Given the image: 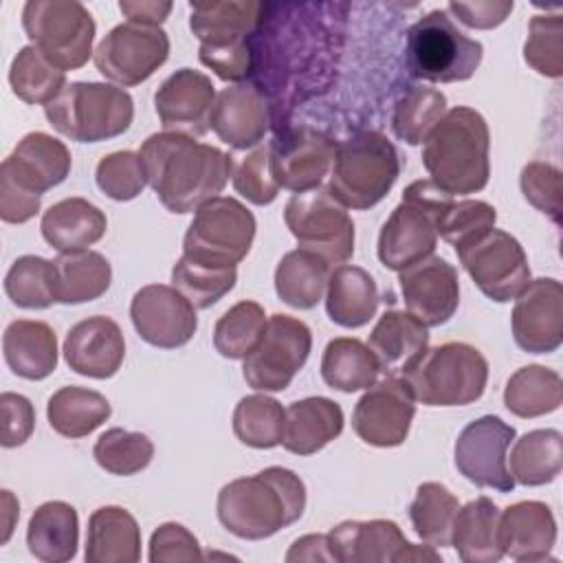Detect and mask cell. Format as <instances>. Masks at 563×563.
I'll use <instances>...</instances> for the list:
<instances>
[{
    "label": "cell",
    "instance_id": "42",
    "mask_svg": "<svg viewBox=\"0 0 563 563\" xmlns=\"http://www.w3.org/2000/svg\"><path fill=\"white\" fill-rule=\"evenodd\" d=\"M563 402L561 376L543 365L519 367L506 383L504 405L517 418H539L552 413Z\"/></svg>",
    "mask_w": 563,
    "mask_h": 563
},
{
    "label": "cell",
    "instance_id": "43",
    "mask_svg": "<svg viewBox=\"0 0 563 563\" xmlns=\"http://www.w3.org/2000/svg\"><path fill=\"white\" fill-rule=\"evenodd\" d=\"M457 510L460 501L444 484L424 482L409 506V519L422 541L433 548H449Z\"/></svg>",
    "mask_w": 563,
    "mask_h": 563
},
{
    "label": "cell",
    "instance_id": "3",
    "mask_svg": "<svg viewBox=\"0 0 563 563\" xmlns=\"http://www.w3.org/2000/svg\"><path fill=\"white\" fill-rule=\"evenodd\" d=\"M306 510L303 479L284 466H268L251 477H238L218 493L220 523L238 539H268L295 523Z\"/></svg>",
    "mask_w": 563,
    "mask_h": 563
},
{
    "label": "cell",
    "instance_id": "46",
    "mask_svg": "<svg viewBox=\"0 0 563 563\" xmlns=\"http://www.w3.org/2000/svg\"><path fill=\"white\" fill-rule=\"evenodd\" d=\"M266 312L257 301L233 303L213 325V347L224 358H244L260 343L266 330Z\"/></svg>",
    "mask_w": 563,
    "mask_h": 563
},
{
    "label": "cell",
    "instance_id": "8",
    "mask_svg": "<svg viewBox=\"0 0 563 563\" xmlns=\"http://www.w3.org/2000/svg\"><path fill=\"white\" fill-rule=\"evenodd\" d=\"M484 46L464 35L444 9H433L407 31V68L431 84L466 81L475 75Z\"/></svg>",
    "mask_w": 563,
    "mask_h": 563
},
{
    "label": "cell",
    "instance_id": "31",
    "mask_svg": "<svg viewBox=\"0 0 563 563\" xmlns=\"http://www.w3.org/2000/svg\"><path fill=\"white\" fill-rule=\"evenodd\" d=\"M108 229L106 213L86 198H64L51 205L40 220L42 238L57 253L84 251L99 242Z\"/></svg>",
    "mask_w": 563,
    "mask_h": 563
},
{
    "label": "cell",
    "instance_id": "35",
    "mask_svg": "<svg viewBox=\"0 0 563 563\" xmlns=\"http://www.w3.org/2000/svg\"><path fill=\"white\" fill-rule=\"evenodd\" d=\"M378 301V286L365 268L343 264L330 273L325 312L332 323L352 330L361 328L374 319Z\"/></svg>",
    "mask_w": 563,
    "mask_h": 563
},
{
    "label": "cell",
    "instance_id": "59",
    "mask_svg": "<svg viewBox=\"0 0 563 563\" xmlns=\"http://www.w3.org/2000/svg\"><path fill=\"white\" fill-rule=\"evenodd\" d=\"M42 207V194H35L20 183H15L9 174L0 172V218L9 224H24Z\"/></svg>",
    "mask_w": 563,
    "mask_h": 563
},
{
    "label": "cell",
    "instance_id": "10",
    "mask_svg": "<svg viewBox=\"0 0 563 563\" xmlns=\"http://www.w3.org/2000/svg\"><path fill=\"white\" fill-rule=\"evenodd\" d=\"M22 29L55 68H81L92 51L95 20L77 0H29L22 7Z\"/></svg>",
    "mask_w": 563,
    "mask_h": 563
},
{
    "label": "cell",
    "instance_id": "30",
    "mask_svg": "<svg viewBox=\"0 0 563 563\" xmlns=\"http://www.w3.org/2000/svg\"><path fill=\"white\" fill-rule=\"evenodd\" d=\"M343 409L325 396H308L284 409L282 446L295 455H312L343 431Z\"/></svg>",
    "mask_w": 563,
    "mask_h": 563
},
{
    "label": "cell",
    "instance_id": "12",
    "mask_svg": "<svg viewBox=\"0 0 563 563\" xmlns=\"http://www.w3.org/2000/svg\"><path fill=\"white\" fill-rule=\"evenodd\" d=\"M284 222L299 249L328 264H341L354 253V222L328 187L292 194L284 207Z\"/></svg>",
    "mask_w": 563,
    "mask_h": 563
},
{
    "label": "cell",
    "instance_id": "14",
    "mask_svg": "<svg viewBox=\"0 0 563 563\" xmlns=\"http://www.w3.org/2000/svg\"><path fill=\"white\" fill-rule=\"evenodd\" d=\"M97 70L119 88L150 79L169 57V37L161 26L117 24L95 48Z\"/></svg>",
    "mask_w": 563,
    "mask_h": 563
},
{
    "label": "cell",
    "instance_id": "61",
    "mask_svg": "<svg viewBox=\"0 0 563 563\" xmlns=\"http://www.w3.org/2000/svg\"><path fill=\"white\" fill-rule=\"evenodd\" d=\"M174 9L167 0H121L119 11L128 18L132 24L141 26H161L169 11Z\"/></svg>",
    "mask_w": 563,
    "mask_h": 563
},
{
    "label": "cell",
    "instance_id": "5",
    "mask_svg": "<svg viewBox=\"0 0 563 563\" xmlns=\"http://www.w3.org/2000/svg\"><path fill=\"white\" fill-rule=\"evenodd\" d=\"M398 176L394 143L378 130H365L336 145L328 189L343 207L363 211L378 205Z\"/></svg>",
    "mask_w": 563,
    "mask_h": 563
},
{
    "label": "cell",
    "instance_id": "51",
    "mask_svg": "<svg viewBox=\"0 0 563 563\" xmlns=\"http://www.w3.org/2000/svg\"><path fill=\"white\" fill-rule=\"evenodd\" d=\"M497 222V211L484 200H455L449 198L435 216L438 235L451 246L462 249L490 231Z\"/></svg>",
    "mask_w": 563,
    "mask_h": 563
},
{
    "label": "cell",
    "instance_id": "21",
    "mask_svg": "<svg viewBox=\"0 0 563 563\" xmlns=\"http://www.w3.org/2000/svg\"><path fill=\"white\" fill-rule=\"evenodd\" d=\"M336 145L330 134L308 125L273 136V174L279 187L295 194L317 189L332 169Z\"/></svg>",
    "mask_w": 563,
    "mask_h": 563
},
{
    "label": "cell",
    "instance_id": "60",
    "mask_svg": "<svg viewBox=\"0 0 563 563\" xmlns=\"http://www.w3.org/2000/svg\"><path fill=\"white\" fill-rule=\"evenodd\" d=\"M512 9V0H475L449 2L444 11L457 18V22H462L468 29H495L510 15Z\"/></svg>",
    "mask_w": 563,
    "mask_h": 563
},
{
    "label": "cell",
    "instance_id": "33",
    "mask_svg": "<svg viewBox=\"0 0 563 563\" xmlns=\"http://www.w3.org/2000/svg\"><path fill=\"white\" fill-rule=\"evenodd\" d=\"M26 545L42 563H66L75 559L79 545L77 510L59 499L37 506L26 526Z\"/></svg>",
    "mask_w": 563,
    "mask_h": 563
},
{
    "label": "cell",
    "instance_id": "37",
    "mask_svg": "<svg viewBox=\"0 0 563 563\" xmlns=\"http://www.w3.org/2000/svg\"><path fill=\"white\" fill-rule=\"evenodd\" d=\"M110 262L97 251L59 253L53 260V292L57 303H86L108 292Z\"/></svg>",
    "mask_w": 563,
    "mask_h": 563
},
{
    "label": "cell",
    "instance_id": "58",
    "mask_svg": "<svg viewBox=\"0 0 563 563\" xmlns=\"http://www.w3.org/2000/svg\"><path fill=\"white\" fill-rule=\"evenodd\" d=\"M0 413H2V433L0 444L4 449H13L24 444L35 429V411L26 396L2 391L0 396Z\"/></svg>",
    "mask_w": 563,
    "mask_h": 563
},
{
    "label": "cell",
    "instance_id": "29",
    "mask_svg": "<svg viewBox=\"0 0 563 563\" xmlns=\"http://www.w3.org/2000/svg\"><path fill=\"white\" fill-rule=\"evenodd\" d=\"M266 4L257 0L189 2V29L207 46L251 40L260 29Z\"/></svg>",
    "mask_w": 563,
    "mask_h": 563
},
{
    "label": "cell",
    "instance_id": "47",
    "mask_svg": "<svg viewBox=\"0 0 563 563\" xmlns=\"http://www.w3.org/2000/svg\"><path fill=\"white\" fill-rule=\"evenodd\" d=\"M233 433L251 449H273L282 444L284 409L266 394H251L233 409Z\"/></svg>",
    "mask_w": 563,
    "mask_h": 563
},
{
    "label": "cell",
    "instance_id": "17",
    "mask_svg": "<svg viewBox=\"0 0 563 563\" xmlns=\"http://www.w3.org/2000/svg\"><path fill=\"white\" fill-rule=\"evenodd\" d=\"M332 559L339 563H409L442 561L433 545L409 543L396 521H341L328 532Z\"/></svg>",
    "mask_w": 563,
    "mask_h": 563
},
{
    "label": "cell",
    "instance_id": "1",
    "mask_svg": "<svg viewBox=\"0 0 563 563\" xmlns=\"http://www.w3.org/2000/svg\"><path fill=\"white\" fill-rule=\"evenodd\" d=\"M347 4L284 2L266 4L251 37L253 86L266 97L277 134L292 110L323 95L339 68Z\"/></svg>",
    "mask_w": 563,
    "mask_h": 563
},
{
    "label": "cell",
    "instance_id": "40",
    "mask_svg": "<svg viewBox=\"0 0 563 563\" xmlns=\"http://www.w3.org/2000/svg\"><path fill=\"white\" fill-rule=\"evenodd\" d=\"M330 264L319 255L295 249L286 253L275 268V292L277 297L297 310L314 308L328 286Z\"/></svg>",
    "mask_w": 563,
    "mask_h": 563
},
{
    "label": "cell",
    "instance_id": "57",
    "mask_svg": "<svg viewBox=\"0 0 563 563\" xmlns=\"http://www.w3.org/2000/svg\"><path fill=\"white\" fill-rule=\"evenodd\" d=\"M198 59L211 68L220 79L242 84L246 77L253 75V48L251 40L233 42L224 46H207L200 44Z\"/></svg>",
    "mask_w": 563,
    "mask_h": 563
},
{
    "label": "cell",
    "instance_id": "26",
    "mask_svg": "<svg viewBox=\"0 0 563 563\" xmlns=\"http://www.w3.org/2000/svg\"><path fill=\"white\" fill-rule=\"evenodd\" d=\"M499 545L519 563L554 561L556 519L543 501H517L499 512Z\"/></svg>",
    "mask_w": 563,
    "mask_h": 563
},
{
    "label": "cell",
    "instance_id": "20",
    "mask_svg": "<svg viewBox=\"0 0 563 563\" xmlns=\"http://www.w3.org/2000/svg\"><path fill=\"white\" fill-rule=\"evenodd\" d=\"M515 343L530 354H550L563 343V286L554 277L530 279L510 314Z\"/></svg>",
    "mask_w": 563,
    "mask_h": 563
},
{
    "label": "cell",
    "instance_id": "28",
    "mask_svg": "<svg viewBox=\"0 0 563 563\" xmlns=\"http://www.w3.org/2000/svg\"><path fill=\"white\" fill-rule=\"evenodd\" d=\"M367 347L387 376H402L429 347V328L411 312L387 310L367 336Z\"/></svg>",
    "mask_w": 563,
    "mask_h": 563
},
{
    "label": "cell",
    "instance_id": "9",
    "mask_svg": "<svg viewBox=\"0 0 563 563\" xmlns=\"http://www.w3.org/2000/svg\"><path fill=\"white\" fill-rule=\"evenodd\" d=\"M449 198L453 196L442 191L433 180H413L378 233L376 253L380 264L402 271L431 255L438 244L435 216Z\"/></svg>",
    "mask_w": 563,
    "mask_h": 563
},
{
    "label": "cell",
    "instance_id": "49",
    "mask_svg": "<svg viewBox=\"0 0 563 563\" xmlns=\"http://www.w3.org/2000/svg\"><path fill=\"white\" fill-rule=\"evenodd\" d=\"M238 282V268H213L180 255L172 268V286L187 297L196 310L218 303Z\"/></svg>",
    "mask_w": 563,
    "mask_h": 563
},
{
    "label": "cell",
    "instance_id": "45",
    "mask_svg": "<svg viewBox=\"0 0 563 563\" xmlns=\"http://www.w3.org/2000/svg\"><path fill=\"white\" fill-rule=\"evenodd\" d=\"M444 112V92L427 86H413L396 101L391 114V130L400 141L409 145H420L440 123Z\"/></svg>",
    "mask_w": 563,
    "mask_h": 563
},
{
    "label": "cell",
    "instance_id": "41",
    "mask_svg": "<svg viewBox=\"0 0 563 563\" xmlns=\"http://www.w3.org/2000/svg\"><path fill=\"white\" fill-rule=\"evenodd\" d=\"M380 374L378 361L367 347V343L354 336L332 339L321 356V378L328 387L352 394L367 389L376 383Z\"/></svg>",
    "mask_w": 563,
    "mask_h": 563
},
{
    "label": "cell",
    "instance_id": "38",
    "mask_svg": "<svg viewBox=\"0 0 563 563\" xmlns=\"http://www.w3.org/2000/svg\"><path fill=\"white\" fill-rule=\"evenodd\" d=\"M112 413L108 398L95 389L66 385L46 402V418L55 433L64 438H84L101 427Z\"/></svg>",
    "mask_w": 563,
    "mask_h": 563
},
{
    "label": "cell",
    "instance_id": "32",
    "mask_svg": "<svg viewBox=\"0 0 563 563\" xmlns=\"http://www.w3.org/2000/svg\"><path fill=\"white\" fill-rule=\"evenodd\" d=\"M2 354L15 376L42 380L57 367V336L44 321L18 319L2 334Z\"/></svg>",
    "mask_w": 563,
    "mask_h": 563
},
{
    "label": "cell",
    "instance_id": "13",
    "mask_svg": "<svg viewBox=\"0 0 563 563\" xmlns=\"http://www.w3.org/2000/svg\"><path fill=\"white\" fill-rule=\"evenodd\" d=\"M312 350L310 328L290 314H271L255 350L242 361V376L255 391H284Z\"/></svg>",
    "mask_w": 563,
    "mask_h": 563
},
{
    "label": "cell",
    "instance_id": "44",
    "mask_svg": "<svg viewBox=\"0 0 563 563\" xmlns=\"http://www.w3.org/2000/svg\"><path fill=\"white\" fill-rule=\"evenodd\" d=\"M13 95L24 103H51L66 88V73L55 68L35 46H22L9 66Z\"/></svg>",
    "mask_w": 563,
    "mask_h": 563
},
{
    "label": "cell",
    "instance_id": "55",
    "mask_svg": "<svg viewBox=\"0 0 563 563\" xmlns=\"http://www.w3.org/2000/svg\"><path fill=\"white\" fill-rule=\"evenodd\" d=\"M519 187L523 198L554 224L561 222L563 211V176L561 169L545 163L532 161L523 165L519 174Z\"/></svg>",
    "mask_w": 563,
    "mask_h": 563
},
{
    "label": "cell",
    "instance_id": "25",
    "mask_svg": "<svg viewBox=\"0 0 563 563\" xmlns=\"http://www.w3.org/2000/svg\"><path fill=\"white\" fill-rule=\"evenodd\" d=\"M62 352L73 372L101 380L119 372L125 358V339L114 319L97 314L68 330Z\"/></svg>",
    "mask_w": 563,
    "mask_h": 563
},
{
    "label": "cell",
    "instance_id": "2",
    "mask_svg": "<svg viewBox=\"0 0 563 563\" xmlns=\"http://www.w3.org/2000/svg\"><path fill=\"white\" fill-rule=\"evenodd\" d=\"M147 185L172 213H191L216 198L233 174V156L178 132H156L139 150Z\"/></svg>",
    "mask_w": 563,
    "mask_h": 563
},
{
    "label": "cell",
    "instance_id": "16",
    "mask_svg": "<svg viewBox=\"0 0 563 563\" xmlns=\"http://www.w3.org/2000/svg\"><path fill=\"white\" fill-rule=\"evenodd\" d=\"M515 435V427L504 422L499 416L488 413L468 422L455 440V468L479 488L510 493L515 488V479L508 471L506 451Z\"/></svg>",
    "mask_w": 563,
    "mask_h": 563
},
{
    "label": "cell",
    "instance_id": "4",
    "mask_svg": "<svg viewBox=\"0 0 563 563\" xmlns=\"http://www.w3.org/2000/svg\"><path fill=\"white\" fill-rule=\"evenodd\" d=\"M490 132L475 108L455 106L444 112L422 147V165L442 191L451 196L477 194L490 176Z\"/></svg>",
    "mask_w": 563,
    "mask_h": 563
},
{
    "label": "cell",
    "instance_id": "24",
    "mask_svg": "<svg viewBox=\"0 0 563 563\" xmlns=\"http://www.w3.org/2000/svg\"><path fill=\"white\" fill-rule=\"evenodd\" d=\"M273 125L266 97L253 84H233L216 95L209 128L235 150L255 147Z\"/></svg>",
    "mask_w": 563,
    "mask_h": 563
},
{
    "label": "cell",
    "instance_id": "23",
    "mask_svg": "<svg viewBox=\"0 0 563 563\" xmlns=\"http://www.w3.org/2000/svg\"><path fill=\"white\" fill-rule=\"evenodd\" d=\"M216 101L211 79L194 68H178L154 92V108L165 132H178L191 139L209 130V117Z\"/></svg>",
    "mask_w": 563,
    "mask_h": 563
},
{
    "label": "cell",
    "instance_id": "36",
    "mask_svg": "<svg viewBox=\"0 0 563 563\" xmlns=\"http://www.w3.org/2000/svg\"><path fill=\"white\" fill-rule=\"evenodd\" d=\"M499 512L497 504L484 495L460 506L451 530V545L464 563H497L504 556L497 534Z\"/></svg>",
    "mask_w": 563,
    "mask_h": 563
},
{
    "label": "cell",
    "instance_id": "27",
    "mask_svg": "<svg viewBox=\"0 0 563 563\" xmlns=\"http://www.w3.org/2000/svg\"><path fill=\"white\" fill-rule=\"evenodd\" d=\"M70 165V152L59 139L46 132H29L2 161L0 172L9 174L22 187L44 194L66 180Z\"/></svg>",
    "mask_w": 563,
    "mask_h": 563
},
{
    "label": "cell",
    "instance_id": "18",
    "mask_svg": "<svg viewBox=\"0 0 563 563\" xmlns=\"http://www.w3.org/2000/svg\"><path fill=\"white\" fill-rule=\"evenodd\" d=\"M416 400L402 376H385L376 380L358 398L352 411L354 433L372 446L389 449L407 440Z\"/></svg>",
    "mask_w": 563,
    "mask_h": 563
},
{
    "label": "cell",
    "instance_id": "19",
    "mask_svg": "<svg viewBox=\"0 0 563 563\" xmlns=\"http://www.w3.org/2000/svg\"><path fill=\"white\" fill-rule=\"evenodd\" d=\"M130 319L136 334L161 350L183 347L198 330L196 308L183 292L167 284L139 288L130 303Z\"/></svg>",
    "mask_w": 563,
    "mask_h": 563
},
{
    "label": "cell",
    "instance_id": "34",
    "mask_svg": "<svg viewBox=\"0 0 563 563\" xmlns=\"http://www.w3.org/2000/svg\"><path fill=\"white\" fill-rule=\"evenodd\" d=\"M141 559V528L121 506H101L88 519V563H136Z\"/></svg>",
    "mask_w": 563,
    "mask_h": 563
},
{
    "label": "cell",
    "instance_id": "11",
    "mask_svg": "<svg viewBox=\"0 0 563 563\" xmlns=\"http://www.w3.org/2000/svg\"><path fill=\"white\" fill-rule=\"evenodd\" d=\"M255 216L231 196H216L196 209L183 238V255L213 268H235L251 251Z\"/></svg>",
    "mask_w": 563,
    "mask_h": 563
},
{
    "label": "cell",
    "instance_id": "39",
    "mask_svg": "<svg viewBox=\"0 0 563 563\" xmlns=\"http://www.w3.org/2000/svg\"><path fill=\"white\" fill-rule=\"evenodd\" d=\"M510 475L521 486H543L559 477L563 468V435L556 429H534L515 440Z\"/></svg>",
    "mask_w": 563,
    "mask_h": 563
},
{
    "label": "cell",
    "instance_id": "15",
    "mask_svg": "<svg viewBox=\"0 0 563 563\" xmlns=\"http://www.w3.org/2000/svg\"><path fill=\"white\" fill-rule=\"evenodd\" d=\"M455 253L475 286L497 303L515 299L530 282V266L523 246L501 229L493 227Z\"/></svg>",
    "mask_w": 563,
    "mask_h": 563
},
{
    "label": "cell",
    "instance_id": "62",
    "mask_svg": "<svg viewBox=\"0 0 563 563\" xmlns=\"http://www.w3.org/2000/svg\"><path fill=\"white\" fill-rule=\"evenodd\" d=\"M286 561H334L328 545V534H306L297 539L286 552Z\"/></svg>",
    "mask_w": 563,
    "mask_h": 563
},
{
    "label": "cell",
    "instance_id": "63",
    "mask_svg": "<svg viewBox=\"0 0 563 563\" xmlns=\"http://www.w3.org/2000/svg\"><path fill=\"white\" fill-rule=\"evenodd\" d=\"M18 517H20L18 499L11 495V490H2V543L9 541Z\"/></svg>",
    "mask_w": 563,
    "mask_h": 563
},
{
    "label": "cell",
    "instance_id": "50",
    "mask_svg": "<svg viewBox=\"0 0 563 563\" xmlns=\"http://www.w3.org/2000/svg\"><path fill=\"white\" fill-rule=\"evenodd\" d=\"M4 292L18 308H48L51 303H55L53 262L40 255L18 257L4 275Z\"/></svg>",
    "mask_w": 563,
    "mask_h": 563
},
{
    "label": "cell",
    "instance_id": "53",
    "mask_svg": "<svg viewBox=\"0 0 563 563\" xmlns=\"http://www.w3.org/2000/svg\"><path fill=\"white\" fill-rule=\"evenodd\" d=\"M233 189L251 205H271L279 194V183L273 174V139L255 145L246 152L238 165H233Z\"/></svg>",
    "mask_w": 563,
    "mask_h": 563
},
{
    "label": "cell",
    "instance_id": "52",
    "mask_svg": "<svg viewBox=\"0 0 563 563\" xmlns=\"http://www.w3.org/2000/svg\"><path fill=\"white\" fill-rule=\"evenodd\" d=\"M526 64L543 77L559 79L563 75V15H532L528 37L523 42Z\"/></svg>",
    "mask_w": 563,
    "mask_h": 563
},
{
    "label": "cell",
    "instance_id": "48",
    "mask_svg": "<svg viewBox=\"0 0 563 563\" xmlns=\"http://www.w3.org/2000/svg\"><path fill=\"white\" fill-rule=\"evenodd\" d=\"M92 457L103 471L128 477L150 466L154 457V442L141 431L112 427L97 438Z\"/></svg>",
    "mask_w": 563,
    "mask_h": 563
},
{
    "label": "cell",
    "instance_id": "6",
    "mask_svg": "<svg viewBox=\"0 0 563 563\" xmlns=\"http://www.w3.org/2000/svg\"><path fill=\"white\" fill-rule=\"evenodd\" d=\"M413 400L427 407H464L482 398L488 380L484 354L462 341L427 347L402 374Z\"/></svg>",
    "mask_w": 563,
    "mask_h": 563
},
{
    "label": "cell",
    "instance_id": "7",
    "mask_svg": "<svg viewBox=\"0 0 563 563\" xmlns=\"http://www.w3.org/2000/svg\"><path fill=\"white\" fill-rule=\"evenodd\" d=\"M48 123L77 143H99L123 134L134 119L132 97L112 84L73 81L44 106Z\"/></svg>",
    "mask_w": 563,
    "mask_h": 563
},
{
    "label": "cell",
    "instance_id": "56",
    "mask_svg": "<svg viewBox=\"0 0 563 563\" xmlns=\"http://www.w3.org/2000/svg\"><path fill=\"white\" fill-rule=\"evenodd\" d=\"M150 561L152 563H194L202 561V550L194 532L183 523H161L150 537Z\"/></svg>",
    "mask_w": 563,
    "mask_h": 563
},
{
    "label": "cell",
    "instance_id": "54",
    "mask_svg": "<svg viewBox=\"0 0 563 563\" xmlns=\"http://www.w3.org/2000/svg\"><path fill=\"white\" fill-rule=\"evenodd\" d=\"M95 180H97V187L108 198L119 202L136 198L147 185V176L139 158V152H130V150L106 154L97 163Z\"/></svg>",
    "mask_w": 563,
    "mask_h": 563
},
{
    "label": "cell",
    "instance_id": "22",
    "mask_svg": "<svg viewBox=\"0 0 563 563\" xmlns=\"http://www.w3.org/2000/svg\"><path fill=\"white\" fill-rule=\"evenodd\" d=\"M398 284L407 312L427 328L446 323L457 310L460 277L455 266L440 255L431 253L398 271Z\"/></svg>",
    "mask_w": 563,
    "mask_h": 563
}]
</instances>
